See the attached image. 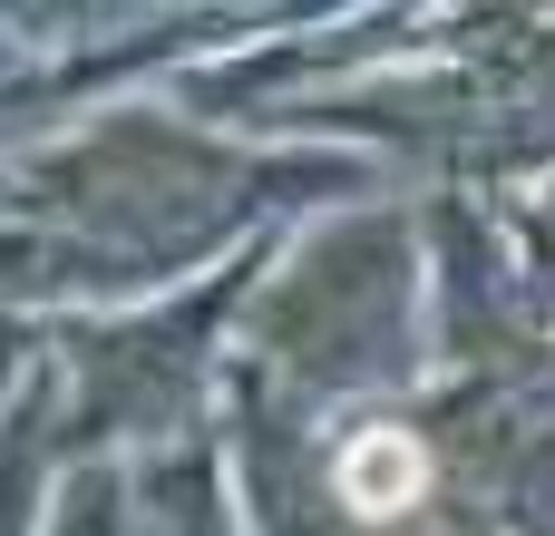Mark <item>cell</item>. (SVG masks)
<instances>
[{
    "label": "cell",
    "instance_id": "6da1fadb",
    "mask_svg": "<svg viewBox=\"0 0 555 536\" xmlns=\"http://www.w3.org/2000/svg\"><path fill=\"white\" fill-rule=\"evenodd\" d=\"M420 488H429V449H420L410 430H361V439L341 449V498H351L361 518H400Z\"/></svg>",
    "mask_w": 555,
    "mask_h": 536
}]
</instances>
